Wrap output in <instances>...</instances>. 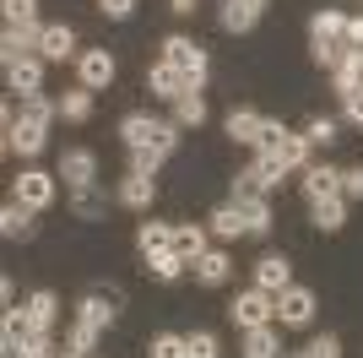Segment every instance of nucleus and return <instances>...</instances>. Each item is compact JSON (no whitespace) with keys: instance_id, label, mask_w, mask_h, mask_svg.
<instances>
[{"instance_id":"obj_1","label":"nucleus","mask_w":363,"mask_h":358,"mask_svg":"<svg viewBox=\"0 0 363 358\" xmlns=\"http://www.w3.org/2000/svg\"><path fill=\"white\" fill-rule=\"evenodd\" d=\"M120 141L130 152L136 147H179V119H152V114H125L120 119Z\"/></svg>"},{"instance_id":"obj_2","label":"nucleus","mask_w":363,"mask_h":358,"mask_svg":"<svg viewBox=\"0 0 363 358\" xmlns=\"http://www.w3.org/2000/svg\"><path fill=\"white\" fill-rule=\"evenodd\" d=\"M163 65H174L190 87H201V82H206V49H201L196 38H184V33H174V38L163 44Z\"/></svg>"},{"instance_id":"obj_3","label":"nucleus","mask_w":363,"mask_h":358,"mask_svg":"<svg viewBox=\"0 0 363 358\" xmlns=\"http://www.w3.org/2000/svg\"><path fill=\"white\" fill-rule=\"evenodd\" d=\"M228 315H233V326H244V331H255V326H272V315H277V298L266 293V288H250V293H239L233 304H228Z\"/></svg>"},{"instance_id":"obj_4","label":"nucleus","mask_w":363,"mask_h":358,"mask_svg":"<svg viewBox=\"0 0 363 358\" xmlns=\"http://www.w3.org/2000/svg\"><path fill=\"white\" fill-rule=\"evenodd\" d=\"M49 125H38V119H22V114H11L6 119V147L16 152V158H38L44 152V141H49Z\"/></svg>"},{"instance_id":"obj_5","label":"nucleus","mask_w":363,"mask_h":358,"mask_svg":"<svg viewBox=\"0 0 363 358\" xmlns=\"http://www.w3.org/2000/svg\"><path fill=\"white\" fill-rule=\"evenodd\" d=\"M11 201H22L28 212H44L49 201H55V174H44V168H22V179H16Z\"/></svg>"},{"instance_id":"obj_6","label":"nucleus","mask_w":363,"mask_h":358,"mask_svg":"<svg viewBox=\"0 0 363 358\" xmlns=\"http://www.w3.org/2000/svg\"><path fill=\"white\" fill-rule=\"evenodd\" d=\"M76 76H82L87 92H104L108 82H114V55H108V49H82V55H76Z\"/></svg>"},{"instance_id":"obj_7","label":"nucleus","mask_w":363,"mask_h":358,"mask_svg":"<svg viewBox=\"0 0 363 358\" xmlns=\"http://www.w3.org/2000/svg\"><path fill=\"white\" fill-rule=\"evenodd\" d=\"M277 320L282 326H309L315 320V293L309 288H282L277 293Z\"/></svg>"},{"instance_id":"obj_8","label":"nucleus","mask_w":363,"mask_h":358,"mask_svg":"<svg viewBox=\"0 0 363 358\" xmlns=\"http://www.w3.org/2000/svg\"><path fill=\"white\" fill-rule=\"evenodd\" d=\"M60 179L71 185V190H82V185H98V158H92L87 147H71L60 158Z\"/></svg>"},{"instance_id":"obj_9","label":"nucleus","mask_w":363,"mask_h":358,"mask_svg":"<svg viewBox=\"0 0 363 358\" xmlns=\"http://www.w3.org/2000/svg\"><path fill=\"white\" fill-rule=\"evenodd\" d=\"M6 82H11V92L33 98V92L44 87V55H28V60H16V65H6Z\"/></svg>"},{"instance_id":"obj_10","label":"nucleus","mask_w":363,"mask_h":358,"mask_svg":"<svg viewBox=\"0 0 363 358\" xmlns=\"http://www.w3.org/2000/svg\"><path fill=\"white\" fill-rule=\"evenodd\" d=\"M168 250L179 255L184 266H196V261L212 250V244H206V228H201V223H179V228H174V244H168Z\"/></svg>"},{"instance_id":"obj_11","label":"nucleus","mask_w":363,"mask_h":358,"mask_svg":"<svg viewBox=\"0 0 363 358\" xmlns=\"http://www.w3.org/2000/svg\"><path fill=\"white\" fill-rule=\"evenodd\" d=\"M303 195H309V201L342 195V168H331V163H309V168H303Z\"/></svg>"},{"instance_id":"obj_12","label":"nucleus","mask_w":363,"mask_h":358,"mask_svg":"<svg viewBox=\"0 0 363 358\" xmlns=\"http://www.w3.org/2000/svg\"><path fill=\"white\" fill-rule=\"evenodd\" d=\"M38 55L44 60H71L76 55V33L65 28V22H49V28L38 33Z\"/></svg>"},{"instance_id":"obj_13","label":"nucleus","mask_w":363,"mask_h":358,"mask_svg":"<svg viewBox=\"0 0 363 358\" xmlns=\"http://www.w3.org/2000/svg\"><path fill=\"white\" fill-rule=\"evenodd\" d=\"M331 76H336V92H342V98L358 92L363 87V49H342V60L331 65Z\"/></svg>"},{"instance_id":"obj_14","label":"nucleus","mask_w":363,"mask_h":358,"mask_svg":"<svg viewBox=\"0 0 363 358\" xmlns=\"http://www.w3.org/2000/svg\"><path fill=\"white\" fill-rule=\"evenodd\" d=\"M260 11H266V0H228L223 6V28L228 33H250L260 22Z\"/></svg>"},{"instance_id":"obj_15","label":"nucleus","mask_w":363,"mask_h":358,"mask_svg":"<svg viewBox=\"0 0 363 358\" xmlns=\"http://www.w3.org/2000/svg\"><path fill=\"white\" fill-rule=\"evenodd\" d=\"M114 304H120L114 293H87V298H82V315H76V320H82V326H92V331H104L108 320H114Z\"/></svg>"},{"instance_id":"obj_16","label":"nucleus","mask_w":363,"mask_h":358,"mask_svg":"<svg viewBox=\"0 0 363 358\" xmlns=\"http://www.w3.org/2000/svg\"><path fill=\"white\" fill-rule=\"evenodd\" d=\"M255 288H266V293H282V288H293V277H288V261H282V255H266V261H260L255 266Z\"/></svg>"},{"instance_id":"obj_17","label":"nucleus","mask_w":363,"mask_h":358,"mask_svg":"<svg viewBox=\"0 0 363 358\" xmlns=\"http://www.w3.org/2000/svg\"><path fill=\"white\" fill-rule=\"evenodd\" d=\"M0 6H6V28H16V33H33V38H38V0H0Z\"/></svg>"},{"instance_id":"obj_18","label":"nucleus","mask_w":363,"mask_h":358,"mask_svg":"<svg viewBox=\"0 0 363 358\" xmlns=\"http://www.w3.org/2000/svg\"><path fill=\"white\" fill-rule=\"evenodd\" d=\"M120 207H130V212H147L152 207V179L147 174H125L120 179Z\"/></svg>"},{"instance_id":"obj_19","label":"nucleus","mask_w":363,"mask_h":358,"mask_svg":"<svg viewBox=\"0 0 363 358\" xmlns=\"http://www.w3.org/2000/svg\"><path fill=\"white\" fill-rule=\"evenodd\" d=\"M147 87H152V98H179L190 82H184L174 65H152V71H147Z\"/></svg>"},{"instance_id":"obj_20","label":"nucleus","mask_w":363,"mask_h":358,"mask_svg":"<svg viewBox=\"0 0 363 358\" xmlns=\"http://www.w3.org/2000/svg\"><path fill=\"white\" fill-rule=\"evenodd\" d=\"M22 315H28V326H44L49 331V326H55V315H60V298L44 288V293H33L28 304H22Z\"/></svg>"},{"instance_id":"obj_21","label":"nucleus","mask_w":363,"mask_h":358,"mask_svg":"<svg viewBox=\"0 0 363 358\" xmlns=\"http://www.w3.org/2000/svg\"><path fill=\"white\" fill-rule=\"evenodd\" d=\"M71 212L82 217V223H92V217H104V212H108V201H104L98 185H82V190H71Z\"/></svg>"},{"instance_id":"obj_22","label":"nucleus","mask_w":363,"mask_h":358,"mask_svg":"<svg viewBox=\"0 0 363 358\" xmlns=\"http://www.w3.org/2000/svg\"><path fill=\"white\" fill-rule=\"evenodd\" d=\"M228 271H233V261H228L223 250H206V255L196 261V277H201L206 288H223V283H228Z\"/></svg>"},{"instance_id":"obj_23","label":"nucleus","mask_w":363,"mask_h":358,"mask_svg":"<svg viewBox=\"0 0 363 358\" xmlns=\"http://www.w3.org/2000/svg\"><path fill=\"white\" fill-rule=\"evenodd\" d=\"M244 358H282V342H277V331H272V326L244 331Z\"/></svg>"},{"instance_id":"obj_24","label":"nucleus","mask_w":363,"mask_h":358,"mask_svg":"<svg viewBox=\"0 0 363 358\" xmlns=\"http://www.w3.org/2000/svg\"><path fill=\"white\" fill-rule=\"evenodd\" d=\"M174 119H179V131L206 119V98H201V87H184L179 98H174Z\"/></svg>"},{"instance_id":"obj_25","label":"nucleus","mask_w":363,"mask_h":358,"mask_svg":"<svg viewBox=\"0 0 363 358\" xmlns=\"http://www.w3.org/2000/svg\"><path fill=\"white\" fill-rule=\"evenodd\" d=\"M212 234H217V239H239V234H250V223H244V212H239V201H228V207L212 212Z\"/></svg>"},{"instance_id":"obj_26","label":"nucleus","mask_w":363,"mask_h":358,"mask_svg":"<svg viewBox=\"0 0 363 358\" xmlns=\"http://www.w3.org/2000/svg\"><path fill=\"white\" fill-rule=\"evenodd\" d=\"M239 212L244 223H250V234H272V207H266V195H239Z\"/></svg>"},{"instance_id":"obj_27","label":"nucleus","mask_w":363,"mask_h":358,"mask_svg":"<svg viewBox=\"0 0 363 358\" xmlns=\"http://www.w3.org/2000/svg\"><path fill=\"white\" fill-rule=\"evenodd\" d=\"M228 136L255 147V136H260V114H255V109H233V114H228Z\"/></svg>"},{"instance_id":"obj_28","label":"nucleus","mask_w":363,"mask_h":358,"mask_svg":"<svg viewBox=\"0 0 363 358\" xmlns=\"http://www.w3.org/2000/svg\"><path fill=\"white\" fill-rule=\"evenodd\" d=\"M342 223H347V201H342V195L315 201V228H325V234H331V228H342Z\"/></svg>"},{"instance_id":"obj_29","label":"nucleus","mask_w":363,"mask_h":358,"mask_svg":"<svg viewBox=\"0 0 363 358\" xmlns=\"http://www.w3.org/2000/svg\"><path fill=\"white\" fill-rule=\"evenodd\" d=\"M33 49H38V38H33V33H16V28H6V38H0V55H6V65L28 60Z\"/></svg>"},{"instance_id":"obj_30","label":"nucleus","mask_w":363,"mask_h":358,"mask_svg":"<svg viewBox=\"0 0 363 358\" xmlns=\"http://www.w3.org/2000/svg\"><path fill=\"white\" fill-rule=\"evenodd\" d=\"M0 234H6V239H28V234H33V217H28V207H22V201H11V207L0 212Z\"/></svg>"},{"instance_id":"obj_31","label":"nucleus","mask_w":363,"mask_h":358,"mask_svg":"<svg viewBox=\"0 0 363 358\" xmlns=\"http://www.w3.org/2000/svg\"><path fill=\"white\" fill-rule=\"evenodd\" d=\"M136 244H141V255H157V250H168V244H174V228H168V223H141Z\"/></svg>"},{"instance_id":"obj_32","label":"nucleus","mask_w":363,"mask_h":358,"mask_svg":"<svg viewBox=\"0 0 363 358\" xmlns=\"http://www.w3.org/2000/svg\"><path fill=\"white\" fill-rule=\"evenodd\" d=\"M87 114H92V92H87V87H76V92H65V98H60V119L82 125Z\"/></svg>"},{"instance_id":"obj_33","label":"nucleus","mask_w":363,"mask_h":358,"mask_svg":"<svg viewBox=\"0 0 363 358\" xmlns=\"http://www.w3.org/2000/svg\"><path fill=\"white\" fill-rule=\"evenodd\" d=\"M147 266H152V277H157V283H179L184 261H179L174 250H157V255H147Z\"/></svg>"},{"instance_id":"obj_34","label":"nucleus","mask_w":363,"mask_h":358,"mask_svg":"<svg viewBox=\"0 0 363 358\" xmlns=\"http://www.w3.org/2000/svg\"><path fill=\"white\" fill-rule=\"evenodd\" d=\"M163 158H168V147H136L130 152V174H157V168H163Z\"/></svg>"},{"instance_id":"obj_35","label":"nucleus","mask_w":363,"mask_h":358,"mask_svg":"<svg viewBox=\"0 0 363 358\" xmlns=\"http://www.w3.org/2000/svg\"><path fill=\"white\" fill-rule=\"evenodd\" d=\"M288 168H309V136H293L288 131V141H282V152H277Z\"/></svg>"},{"instance_id":"obj_36","label":"nucleus","mask_w":363,"mask_h":358,"mask_svg":"<svg viewBox=\"0 0 363 358\" xmlns=\"http://www.w3.org/2000/svg\"><path fill=\"white\" fill-rule=\"evenodd\" d=\"M255 174H260V185L272 190V185H282V174H288V163H282L277 152H260V158H255Z\"/></svg>"},{"instance_id":"obj_37","label":"nucleus","mask_w":363,"mask_h":358,"mask_svg":"<svg viewBox=\"0 0 363 358\" xmlns=\"http://www.w3.org/2000/svg\"><path fill=\"white\" fill-rule=\"evenodd\" d=\"M282 141H288V131H282L277 119H260V136H255V147H260V152H282Z\"/></svg>"},{"instance_id":"obj_38","label":"nucleus","mask_w":363,"mask_h":358,"mask_svg":"<svg viewBox=\"0 0 363 358\" xmlns=\"http://www.w3.org/2000/svg\"><path fill=\"white\" fill-rule=\"evenodd\" d=\"M303 136H309V147H331V141H336V119H309V131H303Z\"/></svg>"},{"instance_id":"obj_39","label":"nucleus","mask_w":363,"mask_h":358,"mask_svg":"<svg viewBox=\"0 0 363 358\" xmlns=\"http://www.w3.org/2000/svg\"><path fill=\"white\" fill-rule=\"evenodd\" d=\"M184 347H190V358H217V337H212V331H196V337H184Z\"/></svg>"},{"instance_id":"obj_40","label":"nucleus","mask_w":363,"mask_h":358,"mask_svg":"<svg viewBox=\"0 0 363 358\" xmlns=\"http://www.w3.org/2000/svg\"><path fill=\"white\" fill-rule=\"evenodd\" d=\"M152 358H190V347H184V337H157Z\"/></svg>"},{"instance_id":"obj_41","label":"nucleus","mask_w":363,"mask_h":358,"mask_svg":"<svg viewBox=\"0 0 363 358\" xmlns=\"http://www.w3.org/2000/svg\"><path fill=\"white\" fill-rule=\"evenodd\" d=\"M239 195H266V185H260L255 168H244V174L233 179V201H239Z\"/></svg>"},{"instance_id":"obj_42","label":"nucleus","mask_w":363,"mask_h":358,"mask_svg":"<svg viewBox=\"0 0 363 358\" xmlns=\"http://www.w3.org/2000/svg\"><path fill=\"white\" fill-rule=\"evenodd\" d=\"M363 195V168H342V201H358Z\"/></svg>"},{"instance_id":"obj_43","label":"nucleus","mask_w":363,"mask_h":358,"mask_svg":"<svg viewBox=\"0 0 363 358\" xmlns=\"http://www.w3.org/2000/svg\"><path fill=\"white\" fill-rule=\"evenodd\" d=\"M98 11H104L108 22H125V16L136 11V0H98Z\"/></svg>"},{"instance_id":"obj_44","label":"nucleus","mask_w":363,"mask_h":358,"mask_svg":"<svg viewBox=\"0 0 363 358\" xmlns=\"http://www.w3.org/2000/svg\"><path fill=\"white\" fill-rule=\"evenodd\" d=\"M92 342H98V331L76 320V331H71V353H92Z\"/></svg>"},{"instance_id":"obj_45","label":"nucleus","mask_w":363,"mask_h":358,"mask_svg":"<svg viewBox=\"0 0 363 358\" xmlns=\"http://www.w3.org/2000/svg\"><path fill=\"white\" fill-rule=\"evenodd\" d=\"M342 114H347L352 125H363V87H358V92H347V98H342Z\"/></svg>"},{"instance_id":"obj_46","label":"nucleus","mask_w":363,"mask_h":358,"mask_svg":"<svg viewBox=\"0 0 363 358\" xmlns=\"http://www.w3.org/2000/svg\"><path fill=\"white\" fill-rule=\"evenodd\" d=\"M315 347V358H342V342H336L331 331H325V337H320V342H309Z\"/></svg>"},{"instance_id":"obj_47","label":"nucleus","mask_w":363,"mask_h":358,"mask_svg":"<svg viewBox=\"0 0 363 358\" xmlns=\"http://www.w3.org/2000/svg\"><path fill=\"white\" fill-rule=\"evenodd\" d=\"M347 49H363V16H347Z\"/></svg>"},{"instance_id":"obj_48","label":"nucleus","mask_w":363,"mask_h":358,"mask_svg":"<svg viewBox=\"0 0 363 358\" xmlns=\"http://www.w3.org/2000/svg\"><path fill=\"white\" fill-rule=\"evenodd\" d=\"M0 304H6V310H16V288H11V277H0Z\"/></svg>"},{"instance_id":"obj_49","label":"nucleus","mask_w":363,"mask_h":358,"mask_svg":"<svg viewBox=\"0 0 363 358\" xmlns=\"http://www.w3.org/2000/svg\"><path fill=\"white\" fill-rule=\"evenodd\" d=\"M168 6H174L179 16H190V11H196V0H168Z\"/></svg>"},{"instance_id":"obj_50","label":"nucleus","mask_w":363,"mask_h":358,"mask_svg":"<svg viewBox=\"0 0 363 358\" xmlns=\"http://www.w3.org/2000/svg\"><path fill=\"white\" fill-rule=\"evenodd\" d=\"M293 358H315V347H303V353H293Z\"/></svg>"}]
</instances>
